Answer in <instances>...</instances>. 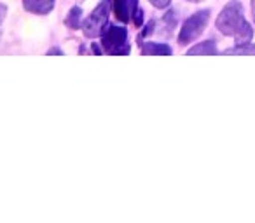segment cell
<instances>
[{
    "label": "cell",
    "mask_w": 255,
    "mask_h": 223,
    "mask_svg": "<svg viewBox=\"0 0 255 223\" xmlns=\"http://www.w3.org/2000/svg\"><path fill=\"white\" fill-rule=\"evenodd\" d=\"M189 56H194V54H203V56H215L217 54V46L213 40H206V42H201L198 46L191 47L187 51Z\"/></svg>",
    "instance_id": "cell-8"
},
{
    "label": "cell",
    "mask_w": 255,
    "mask_h": 223,
    "mask_svg": "<svg viewBox=\"0 0 255 223\" xmlns=\"http://www.w3.org/2000/svg\"><path fill=\"white\" fill-rule=\"evenodd\" d=\"M54 2L56 0H23L26 11L33 12V14H47L53 11Z\"/></svg>",
    "instance_id": "cell-5"
},
{
    "label": "cell",
    "mask_w": 255,
    "mask_h": 223,
    "mask_svg": "<svg viewBox=\"0 0 255 223\" xmlns=\"http://www.w3.org/2000/svg\"><path fill=\"white\" fill-rule=\"evenodd\" d=\"M114 5V14L119 21L128 23L129 14H131V9H129V0H112Z\"/></svg>",
    "instance_id": "cell-7"
},
{
    "label": "cell",
    "mask_w": 255,
    "mask_h": 223,
    "mask_svg": "<svg viewBox=\"0 0 255 223\" xmlns=\"http://www.w3.org/2000/svg\"><path fill=\"white\" fill-rule=\"evenodd\" d=\"M163 23L164 26L168 28V33H171V30L177 26V16H175V11H168L163 18Z\"/></svg>",
    "instance_id": "cell-11"
},
{
    "label": "cell",
    "mask_w": 255,
    "mask_h": 223,
    "mask_svg": "<svg viewBox=\"0 0 255 223\" xmlns=\"http://www.w3.org/2000/svg\"><path fill=\"white\" fill-rule=\"evenodd\" d=\"M128 39V30L123 26H112L107 25L102 35V46L105 53L112 54V56H128L129 54V46L126 42Z\"/></svg>",
    "instance_id": "cell-2"
},
{
    "label": "cell",
    "mask_w": 255,
    "mask_h": 223,
    "mask_svg": "<svg viewBox=\"0 0 255 223\" xmlns=\"http://www.w3.org/2000/svg\"><path fill=\"white\" fill-rule=\"evenodd\" d=\"M217 28L224 35L234 37L236 44H248L254 37V30L243 16V5L238 0L229 2L222 9V12L217 18Z\"/></svg>",
    "instance_id": "cell-1"
},
{
    "label": "cell",
    "mask_w": 255,
    "mask_h": 223,
    "mask_svg": "<svg viewBox=\"0 0 255 223\" xmlns=\"http://www.w3.org/2000/svg\"><path fill=\"white\" fill-rule=\"evenodd\" d=\"M110 0H102L98 4V7L91 12L88 19L82 23V30H84V35L93 39V37H98L103 33V30L109 25V14H110Z\"/></svg>",
    "instance_id": "cell-3"
},
{
    "label": "cell",
    "mask_w": 255,
    "mask_h": 223,
    "mask_svg": "<svg viewBox=\"0 0 255 223\" xmlns=\"http://www.w3.org/2000/svg\"><path fill=\"white\" fill-rule=\"evenodd\" d=\"M81 18H82L81 7H74L70 11V14H68V18H67V26H68V28H72V30L81 28Z\"/></svg>",
    "instance_id": "cell-9"
},
{
    "label": "cell",
    "mask_w": 255,
    "mask_h": 223,
    "mask_svg": "<svg viewBox=\"0 0 255 223\" xmlns=\"http://www.w3.org/2000/svg\"><path fill=\"white\" fill-rule=\"evenodd\" d=\"M210 21V11H199L196 14H192L187 21L184 23L180 30V35H178V44L180 46H187L192 40H196L203 33V30L206 28Z\"/></svg>",
    "instance_id": "cell-4"
},
{
    "label": "cell",
    "mask_w": 255,
    "mask_h": 223,
    "mask_svg": "<svg viewBox=\"0 0 255 223\" xmlns=\"http://www.w3.org/2000/svg\"><path fill=\"white\" fill-rule=\"evenodd\" d=\"M49 54H60V56H63V53H61L60 49H51V51H49Z\"/></svg>",
    "instance_id": "cell-15"
},
{
    "label": "cell",
    "mask_w": 255,
    "mask_h": 223,
    "mask_svg": "<svg viewBox=\"0 0 255 223\" xmlns=\"http://www.w3.org/2000/svg\"><path fill=\"white\" fill-rule=\"evenodd\" d=\"M189 2H201V0H189Z\"/></svg>",
    "instance_id": "cell-18"
},
{
    "label": "cell",
    "mask_w": 255,
    "mask_h": 223,
    "mask_svg": "<svg viewBox=\"0 0 255 223\" xmlns=\"http://www.w3.org/2000/svg\"><path fill=\"white\" fill-rule=\"evenodd\" d=\"M154 26H156V23H154V21H149V23H147L145 30H143V32H142V37H147V35H150V33L154 32Z\"/></svg>",
    "instance_id": "cell-13"
},
{
    "label": "cell",
    "mask_w": 255,
    "mask_h": 223,
    "mask_svg": "<svg viewBox=\"0 0 255 223\" xmlns=\"http://www.w3.org/2000/svg\"><path fill=\"white\" fill-rule=\"evenodd\" d=\"M93 53L100 54V49H98V47H96V44H93Z\"/></svg>",
    "instance_id": "cell-17"
},
{
    "label": "cell",
    "mask_w": 255,
    "mask_h": 223,
    "mask_svg": "<svg viewBox=\"0 0 255 223\" xmlns=\"http://www.w3.org/2000/svg\"><path fill=\"white\" fill-rule=\"evenodd\" d=\"M170 2H171V0H150V4H152L154 7H157V9L168 7V5H170Z\"/></svg>",
    "instance_id": "cell-12"
},
{
    "label": "cell",
    "mask_w": 255,
    "mask_h": 223,
    "mask_svg": "<svg viewBox=\"0 0 255 223\" xmlns=\"http://www.w3.org/2000/svg\"><path fill=\"white\" fill-rule=\"evenodd\" d=\"M142 54L143 56H170L171 47L159 42H147L142 47Z\"/></svg>",
    "instance_id": "cell-6"
},
{
    "label": "cell",
    "mask_w": 255,
    "mask_h": 223,
    "mask_svg": "<svg viewBox=\"0 0 255 223\" xmlns=\"http://www.w3.org/2000/svg\"><path fill=\"white\" fill-rule=\"evenodd\" d=\"M252 12H254V19H255V0H252Z\"/></svg>",
    "instance_id": "cell-16"
},
{
    "label": "cell",
    "mask_w": 255,
    "mask_h": 223,
    "mask_svg": "<svg viewBox=\"0 0 255 223\" xmlns=\"http://www.w3.org/2000/svg\"><path fill=\"white\" fill-rule=\"evenodd\" d=\"M226 54H255V44H238L233 49H227Z\"/></svg>",
    "instance_id": "cell-10"
},
{
    "label": "cell",
    "mask_w": 255,
    "mask_h": 223,
    "mask_svg": "<svg viewBox=\"0 0 255 223\" xmlns=\"http://www.w3.org/2000/svg\"><path fill=\"white\" fill-rule=\"evenodd\" d=\"M5 12H7V9H5V5H4V4H0V21L4 19Z\"/></svg>",
    "instance_id": "cell-14"
}]
</instances>
